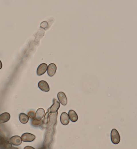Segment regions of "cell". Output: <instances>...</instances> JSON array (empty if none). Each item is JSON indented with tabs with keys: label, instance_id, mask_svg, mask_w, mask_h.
Segmentation results:
<instances>
[{
	"label": "cell",
	"instance_id": "6da1fadb",
	"mask_svg": "<svg viewBox=\"0 0 137 149\" xmlns=\"http://www.w3.org/2000/svg\"><path fill=\"white\" fill-rule=\"evenodd\" d=\"M111 140L112 142L114 144H118L120 141V136L119 133L115 129L112 130L111 132Z\"/></svg>",
	"mask_w": 137,
	"mask_h": 149
},
{
	"label": "cell",
	"instance_id": "7a4b0ae2",
	"mask_svg": "<svg viewBox=\"0 0 137 149\" xmlns=\"http://www.w3.org/2000/svg\"><path fill=\"white\" fill-rule=\"evenodd\" d=\"M53 105L48 109L47 111L49 113H55L58 112V110L60 106L59 102L55 99H53Z\"/></svg>",
	"mask_w": 137,
	"mask_h": 149
},
{
	"label": "cell",
	"instance_id": "3957f363",
	"mask_svg": "<svg viewBox=\"0 0 137 149\" xmlns=\"http://www.w3.org/2000/svg\"><path fill=\"white\" fill-rule=\"evenodd\" d=\"M21 138L24 142H32L35 140L36 137L31 133H25L22 135Z\"/></svg>",
	"mask_w": 137,
	"mask_h": 149
},
{
	"label": "cell",
	"instance_id": "277c9868",
	"mask_svg": "<svg viewBox=\"0 0 137 149\" xmlns=\"http://www.w3.org/2000/svg\"><path fill=\"white\" fill-rule=\"evenodd\" d=\"M10 143L14 146H18L21 144L22 140L21 137L15 136L11 137L10 139Z\"/></svg>",
	"mask_w": 137,
	"mask_h": 149
},
{
	"label": "cell",
	"instance_id": "5b68a950",
	"mask_svg": "<svg viewBox=\"0 0 137 149\" xmlns=\"http://www.w3.org/2000/svg\"><path fill=\"white\" fill-rule=\"evenodd\" d=\"M57 97L60 103L64 106L66 105L67 103V98L63 92L61 91L57 94Z\"/></svg>",
	"mask_w": 137,
	"mask_h": 149
},
{
	"label": "cell",
	"instance_id": "8992f818",
	"mask_svg": "<svg viewBox=\"0 0 137 149\" xmlns=\"http://www.w3.org/2000/svg\"><path fill=\"white\" fill-rule=\"evenodd\" d=\"M48 66L46 64L43 63L40 64L37 68V74L38 75H43L47 70Z\"/></svg>",
	"mask_w": 137,
	"mask_h": 149
},
{
	"label": "cell",
	"instance_id": "52a82bcc",
	"mask_svg": "<svg viewBox=\"0 0 137 149\" xmlns=\"http://www.w3.org/2000/svg\"><path fill=\"white\" fill-rule=\"evenodd\" d=\"M56 65L55 64H50L47 68V74L49 77H52L56 73L57 71Z\"/></svg>",
	"mask_w": 137,
	"mask_h": 149
},
{
	"label": "cell",
	"instance_id": "ba28073f",
	"mask_svg": "<svg viewBox=\"0 0 137 149\" xmlns=\"http://www.w3.org/2000/svg\"><path fill=\"white\" fill-rule=\"evenodd\" d=\"M38 87L41 91L45 92H48L49 91L50 88L49 85L45 81L41 80L39 82Z\"/></svg>",
	"mask_w": 137,
	"mask_h": 149
},
{
	"label": "cell",
	"instance_id": "9c48e42d",
	"mask_svg": "<svg viewBox=\"0 0 137 149\" xmlns=\"http://www.w3.org/2000/svg\"><path fill=\"white\" fill-rule=\"evenodd\" d=\"M60 122L63 125H67L70 122V119L68 114L66 112H63L61 114L60 117Z\"/></svg>",
	"mask_w": 137,
	"mask_h": 149
},
{
	"label": "cell",
	"instance_id": "30bf717a",
	"mask_svg": "<svg viewBox=\"0 0 137 149\" xmlns=\"http://www.w3.org/2000/svg\"><path fill=\"white\" fill-rule=\"evenodd\" d=\"M68 115L69 119L72 122H76L78 119V117L75 111L71 110H69L68 112Z\"/></svg>",
	"mask_w": 137,
	"mask_h": 149
},
{
	"label": "cell",
	"instance_id": "8fae6325",
	"mask_svg": "<svg viewBox=\"0 0 137 149\" xmlns=\"http://www.w3.org/2000/svg\"><path fill=\"white\" fill-rule=\"evenodd\" d=\"M45 114L44 109L42 108H39L35 113V118L37 120H41L44 117Z\"/></svg>",
	"mask_w": 137,
	"mask_h": 149
},
{
	"label": "cell",
	"instance_id": "7c38bea8",
	"mask_svg": "<svg viewBox=\"0 0 137 149\" xmlns=\"http://www.w3.org/2000/svg\"><path fill=\"white\" fill-rule=\"evenodd\" d=\"M10 119V115L7 112H5L0 115V123H5L8 122Z\"/></svg>",
	"mask_w": 137,
	"mask_h": 149
},
{
	"label": "cell",
	"instance_id": "4fadbf2b",
	"mask_svg": "<svg viewBox=\"0 0 137 149\" xmlns=\"http://www.w3.org/2000/svg\"><path fill=\"white\" fill-rule=\"evenodd\" d=\"M19 120L22 124H26L28 122L29 117L28 116L24 113H21L19 115Z\"/></svg>",
	"mask_w": 137,
	"mask_h": 149
},
{
	"label": "cell",
	"instance_id": "5bb4252c",
	"mask_svg": "<svg viewBox=\"0 0 137 149\" xmlns=\"http://www.w3.org/2000/svg\"><path fill=\"white\" fill-rule=\"evenodd\" d=\"M43 121L42 120H37L35 118L33 119L32 121V124L34 127H37L41 126L42 124Z\"/></svg>",
	"mask_w": 137,
	"mask_h": 149
},
{
	"label": "cell",
	"instance_id": "9a60e30c",
	"mask_svg": "<svg viewBox=\"0 0 137 149\" xmlns=\"http://www.w3.org/2000/svg\"><path fill=\"white\" fill-rule=\"evenodd\" d=\"M27 115L28 116L29 118L31 119H34L35 118V113L34 111H30L28 112Z\"/></svg>",
	"mask_w": 137,
	"mask_h": 149
},
{
	"label": "cell",
	"instance_id": "2e32d148",
	"mask_svg": "<svg viewBox=\"0 0 137 149\" xmlns=\"http://www.w3.org/2000/svg\"><path fill=\"white\" fill-rule=\"evenodd\" d=\"M24 149H34V148H32V147H31L30 146H27L25 147Z\"/></svg>",
	"mask_w": 137,
	"mask_h": 149
},
{
	"label": "cell",
	"instance_id": "e0dca14e",
	"mask_svg": "<svg viewBox=\"0 0 137 149\" xmlns=\"http://www.w3.org/2000/svg\"><path fill=\"white\" fill-rule=\"evenodd\" d=\"M2 63L1 60H0V69H1L2 68Z\"/></svg>",
	"mask_w": 137,
	"mask_h": 149
}]
</instances>
